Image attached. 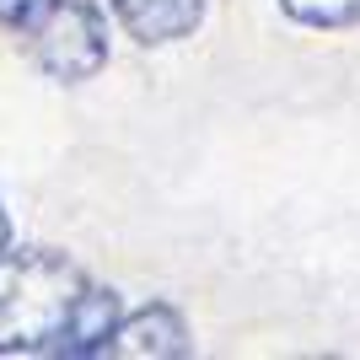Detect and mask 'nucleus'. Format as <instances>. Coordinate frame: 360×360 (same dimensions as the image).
I'll return each mask as SVG.
<instances>
[{"instance_id": "5", "label": "nucleus", "mask_w": 360, "mask_h": 360, "mask_svg": "<svg viewBox=\"0 0 360 360\" xmlns=\"http://www.w3.org/2000/svg\"><path fill=\"white\" fill-rule=\"evenodd\" d=\"M280 6L307 27H355L360 22V0H280Z\"/></svg>"}, {"instance_id": "7", "label": "nucleus", "mask_w": 360, "mask_h": 360, "mask_svg": "<svg viewBox=\"0 0 360 360\" xmlns=\"http://www.w3.org/2000/svg\"><path fill=\"white\" fill-rule=\"evenodd\" d=\"M0 248H11V221H6V210H0Z\"/></svg>"}, {"instance_id": "3", "label": "nucleus", "mask_w": 360, "mask_h": 360, "mask_svg": "<svg viewBox=\"0 0 360 360\" xmlns=\"http://www.w3.org/2000/svg\"><path fill=\"white\" fill-rule=\"evenodd\" d=\"M97 355H150V360L188 355V328H183V317L172 307L156 301V307H140V312L119 317Z\"/></svg>"}, {"instance_id": "2", "label": "nucleus", "mask_w": 360, "mask_h": 360, "mask_svg": "<svg viewBox=\"0 0 360 360\" xmlns=\"http://www.w3.org/2000/svg\"><path fill=\"white\" fill-rule=\"evenodd\" d=\"M22 32L38 70L54 81H91L108 65V16L97 0H54Z\"/></svg>"}, {"instance_id": "1", "label": "nucleus", "mask_w": 360, "mask_h": 360, "mask_svg": "<svg viewBox=\"0 0 360 360\" xmlns=\"http://www.w3.org/2000/svg\"><path fill=\"white\" fill-rule=\"evenodd\" d=\"M119 317V296L75 258L0 248V355H97Z\"/></svg>"}, {"instance_id": "4", "label": "nucleus", "mask_w": 360, "mask_h": 360, "mask_svg": "<svg viewBox=\"0 0 360 360\" xmlns=\"http://www.w3.org/2000/svg\"><path fill=\"white\" fill-rule=\"evenodd\" d=\"M135 44H178L205 22V0H108Z\"/></svg>"}, {"instance_id": "6", "label": "nucleus", "mask_w": 360, "mask_h": 360, "mask_svg": "<svg viewBox=\"0 0 360 360\" xmlns=\"http://www.w3.org/2000/svg\"><path fill=\"white\" fill-rule=\"evenodd\" d=\"M49 6H54V0H0V22H6V27H32Z\"/></svg>"}]
</instances>
